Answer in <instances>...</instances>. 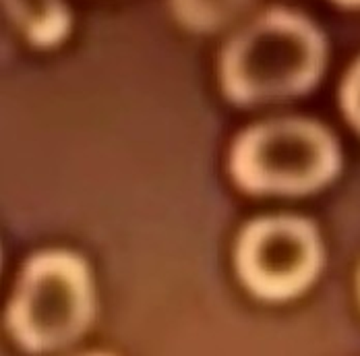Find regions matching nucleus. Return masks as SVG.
<instances>
[{"label": "nucleus", "instance_id": "1", "mask_svg": "<svg viewBox=\"0 0 360 356\" xmlns=\"http://www.w3.org/2000/svg\"><path fill=\"white\" fill-rule=\"evenodd\" d=\"M319 30L288 11H269L234 37L221 56V87L236 104L309 91L323 72Z\"/></svg>", "mask_w": 360, "mask_h": 356}, {"label": "nucleus", "instance_id": "2", "mask_svg": "<svg viewBox=\"0 0 360 356\" xmlns=\"http://www.w3.org/2000/svg\"><path fill=\"white\" fill-rule=\"evenodd\" d=\"M91 319L94 286L83 259L48 250L25 265L8 307V329L23 348H63L83 336Z\"/></svg>", "mask_w": 360, "mask_h": 356}, {"label": "nucleus", "instance_id": "3", "mask_svg": "<svg viewBox=\"0 0 360 356\" xmlns=\"http://www.w3.org/2000/svg\"><path fill=\"white\" fill-rule=\"evenodd\" d=\"M232 177L257 195H304L340 170L333 137L311 120H271L249 129L234 145Z\"/></svg>", "mask_w": 360, "mask_h": 356}, {"label": "nucleus", "instance_id": "4", "mask_svg": "<svg viewBox=\"0 0 360 356\" xmlns=\"http://www.w3.org/2000/svg\"><path fill=\"white\" fill-rule=\"evenodd\" d=\"M323 253L315 226L300 217H263L238 239L236 269L255 296L288 300L304 292L321 269Z\"/></svg>", "mask_w": 360, "mask_h": 356}, {"label": "nucleus", "instance_id": "5", "mask_svg": "<svg viewBox=\"0 0 360 356\" xmlns=\"http://www.w3.org/2000/svg\"><path fill=\"white\" fill-rule=\"evenodd\" d=\"M4 8L36 46H54L71 30V17L63 0H4Z\"/></svg>", "mask_w": 360, "mask_h": 356}, {"label": "nucleus", "instance_id": "6", "mask_svg": "<svg viewBox=\"0 0 360 356\" xmlns=\"http://www.w3.org/2000/svg\"><path fill=\"white\" fill-rule=\"evenodd\" d=\"M251 0H170L180 23L197 34H210L228 25Z\"/></svg>", "mask_w": 360, "mask_h": 356}, {"label": "nucleus", "instance_id": "7", "mask_svg": "<svg viewBox=\"0 0 360 356\" xmlns=\"http://www.w3.org/2000/svg\"><path fill=\"white\" fill-rule=\"evenodd\" d=\"M342 106L346 110L350 122L360 131V61L348 72L342 87Z\"/></svg>", "mask_w": 360, "mask_h": 356}, {"label": "nucleus", "instance_id": "8", "mask_svg": "<svg viewBox=\"0 0 360 356\" xmlns=\"http://www.w3.org/2000/svg\"><path fill=\"white\" fill-rule=\"evenodd\" d=\"M340 4H346V6H360V0H338Z\"/></svg>", "mask_w": 360, "mask_h": 356}]
</instances>
